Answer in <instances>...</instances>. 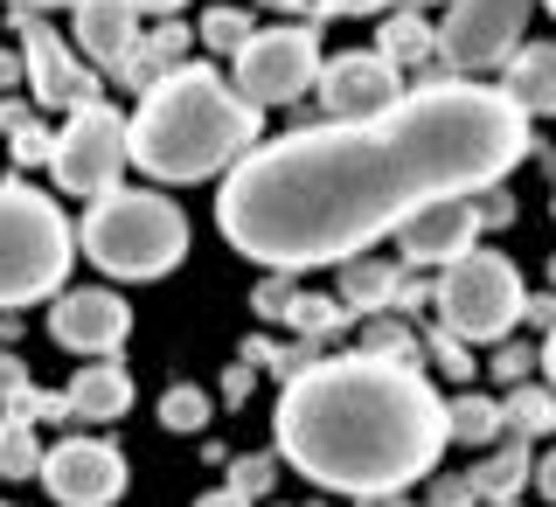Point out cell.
I'll return each instance as SVG.
<instances>
[{
  "instance_id": "6da1fadb",
  "label": "cell",
  "mask_w": 556,
  "mask_h": 507,
  "mask_svg": "<svg viewBox=\"0 0 556 507\" xmlns=\"http://www.w3.org/2000/svg\"><path fill=\"white\" fill-rule=\"evenodd\" d=\"M529 118L494 84H425L376 118L257 139L223 174L216 230L265 271L369 251L431 195H480L529 161Z\"/></svg>"
},
{
  "instance_id": "7a4b0ae2",
  "label": "cell",
  "mask_w": 556,
  "mask_h": 507,
  "mask_svg": "<svg viewBox=\"0 0 556 507\" xmlns=\"http://www.w3.org/2000/svg\"><path fill=\"white\" fill-rule=\"evenodd\" d=\"M445 439V396L410 362H306L278 396V459L327 494H404L439 466Z\"/></svg>"
},
{
  "instance_id": "3957f363",
  "label": "cell",
  "mask_w": 556,
  "mask_h": 507,
  "mask_svg": "<svg viewBox=\"0 0 556 507\" xmlns=\"http://www.w3.org/2000/svg\"><path fill=\"white\" fill-rule=\"evenodd\" d=\"M257 104L230 91V77L208 63H174L161 84H147L139 112L126 118V153L153 181H208L230 174L257 147Z\"/></svg>"
},
{
  "instance_id": "277c9868",
  "label": "cell",
  "mask_w": 556,
  "mask_h": 507,
  "mask_svg": "<svg viewBox=\"0 0 556 507\" xmlns=\"http://www.w3.org/2000/svg\"><path fill=\"white\" fill-rule=\"evenodd\" d=\"M84 257L112 278H167L188 257V216L161 188H112L84 216Z\"/></svg>"
},
{
  "instance_id": "5b68a950",
  "label": "cell",
  "mask_w": 556,
  "mask_h": 507,
  "mask_svg": "<svg viewBox=\"0 0 556 507\" xmlns=\"http://www.w3.org/2000/svg\"><path fill=\"white\" fill-rule=\"evenodd\" d=\"M77 237L63 208L28 181H0V306H35L63 292Z\"/></svg>"
},
{
  "instance_id": "8992f818",
  "label": "cell",
  "mask_w": 556,
  "mask_h": 507,
  "mask_svg": "<svg viewBox=\"0 0 556 507\" xmlns=\"http://www.w3.org/2000/svg\"><path fill=\"white\" fill-rule=\"evenodd\" d=\"M431 306H439L445 334H459L466 347L473 341H508L521 306H529V286H521L515 257L501 251H459L452 265H439V286H431Z\"/></svg>"
},
{
  "instance_id": "52a82bcc",
  "label": "cell",
  "mask_w": 556,
  "mask_h": 507,
  "mask_svg": "<svg viewBox=\"0 0 556 507\" xmlns=\"http://www.w3.org/2000/svg\"><path fill=\"white\" fill-rule=\"evenodd\" d=\"M320 77V35L313 28H251L237 42V69H230V91L257 112L271 104H292L313 91Z\"/></svg>"
},
{
  "instance_id": "ba28073f",
  "label": "cell",
  "mask_w": 556,
  "mask_h": 507,
  "mask_svg": "<svg viewBox=\"0 0 556 507\" xmlns=\"http://www.w3.org/2000/svg\"><path fill=\"white\" fill-rule=\"evenodd\" d=\"M126 118L112 112V104L84 98L70 104V126L56 132V147H49V167H56V188L63 195H112L118 174H126Z\"/></svg>"
},
{
  "instance_id": "9c48e42d",
  "label": "cell",
  "mask_w": 556,
  "mask_h": 507,
  "mask_svg": "<svg viewBox=\"0 0 556 507\" xmlns=\"http://www.w3.org/2000/svg\"><path fill=\"white\" fill-rule=\"evenodd\" d=\"M529 8L535 0H452V14L439 22V63L445 69H501L515 56L521 28H529Z\"/></svg>"
},
{
  "instance_id": "30bf717a",
  "label": "cell",
  "mask_w": 556,
  "mask_h": 507,
  "mask_svg": "<svg viewBox=\"0 0 556 507\" xmlns=\"http://www.w3.org/2000/svg\"><path fill=\"white\" fill-rule=\"evenodd\" d=\"M63 507H112L126 494V452L104 439H63L56 452H42V473H35Z\"/></svg>"
},
{
  "instance_id": "8fae6325",
  "label": "cell",
  "mask_w": 556,
  "mask_h": 507,
  "mask_svg": "<svg viewBox=\"0 0 556 507\" xmlns=\"http://www.w3.org/2000/svg\"><path fill=\"white\" fill-rule=\"evenodd\" d=\"M390 237H396V251H404V265H452L459 251L480 243V208H473V195H431V202H417Z\"/></svg>"
},
{
  "instance_id": "7c38bea8",
  "label": "cell",
  "mask_w": 556,
  "mask_h": 507,
  "mask_svg": "<svg viewBox=\"0 0 556 507\" xmlns=\"http://www.w3.org/2000/svg\"><path fill=\"white\" fill-rule=\"evenodd\" d=\"M313 91L327 98L334 118H376V112H390V104L404 98V77H396V63L382 56V49H348V56L320 63Z\"/></svg>"
},
{
  "instance_id": "4fadbf2b",
  "label": "cell",
  "mask_w": 556,
  "mask_h": 507,
  "mask_svg": "<svg viewBox=\"0 0 556 507\" xmlns=\"http://www.w3.org/2000/svg\"><path fill=\"white\" fill-rule=\"evenodd\" d=\"M49 334H56L70 355H112L118 341L132 334V306L118 300V292H63L56 306H49Z\"/></svg>"
},
{
  "instance_id": "5bb4252c",
  "label": "cell",
  "mask_w": 556,
  "mask_h": 507,
  "mask_svg": "<svg viewBox=\"0 0 556 507\" xmlns=\"http://www.w3.org/2000/svg\"><path fill=\"white\" fill-rule=\"evenodd\" d=\"M22 69L42 104H84L91 98V69H84L49 28H22Z\"/></svg>"
},
{
  "instance_id": "9a60e30c",
  "label": "cell",
  "mask_w": 556,
  "mask_h": 507,
  "mask_svg": "<svg viewBox=\"0 0 556 507\" xmlns=\"http://www.w3.org/2000/svg\"><path fill=\"white\" fill-rule=\"evenodd\" d=\"M63 410L70 417H84V424H112V417H126L132 410V376H126V362H84L77 376H70V390H63Z\"/></svg>"
},
{
  "instance_id": "2e32d148",
  "label": "cell",
  "mask_w": 556,
  "mask_h": 507,
  "mask_svg": "<svg viewBox=\"0 0 556 507\" xmlns=\"http://www.w3.org/2000/svg\"><path fill=\"white\" fill-rule=\"evenodd\" d=\"M501 69H508V77H501V98H508L521 118H549L556 112V42L515 49Z\"/></svg>"
},
{
  "instance_id": "e0dca14e",
  "label": "cell",
  "mask_w": 556,
  "mask_h": 507,
  "mask_svg": "<svg viewBox=\"0 0 556 507\" xmlns=\"http://www.w3.org/2000/svg\"><path fill=\"white\" fill-rule=\"evenodd\" d=\"M70 14H77V49H84L91 63H112V69H118V56L139 42L132 0H77Z\"/></svg>"
},
{
  "instance_id": "ac0fdd59",
  "label": "cell",
  "mask_w": 556,
  "mask_h": 507,
  "mask_svg": "<svg viewBox=\"0 0 556 507\" xmlns=\"http://www.w3.org/2000/svg\"><path fill=\"white\" fill-rule=\"evenodd\" d=\"M410 286H404V265L390 257H341V306L348 313H376V306H404Z\"/></svg>"
},
{
  "instance_id": "d6986e66",
  "label": "cell",
  "mask_w": 556,
  "mask_h": 507,
  "mask_svg": "<svg viewBox=\"0 0 556 507\" xmlns=\"http://www.w3.org/2000/svg\"><path fill=\"white\" fill-rule=\"evenodd\" d=\"M501 424H508L515 439H543V431H556V390L549 382H508Z\"/></svg>"
},
{
  "instance_id": "ffe728a7",
  "label": "cell",
  "mask_w": 556,
  "mask_h": 507,
  "mask_svg": "<svg viewBox=\"0 0 556 507\" xmlns=\"http://www.w3.org/2000/svg\"><path fill=\"white\" fill-rule=\"evenodd\" d=\"M445 431L459 445H494L501 439V404H494V396H452V404H445Z\"/></svg>"
},
{
  "instance_id": "44dd1931",
  "label": "cell",
  "mask_w": 556,
  "mask_h": 507,
  "mask_svg": "<svg viewBox=\"0 0 556 507\" xmlns=\"http://www.w3.org/2000/svg\"><path fill=\"white\" fill-rule=\"evenodd\" d=\"M42 473V445H35V424L28 417H0V480H35Z\"/></svg>"
},
{
  "instance_id": "7402d4cb",
  "label": "cell",
  "mask_w": 556,
  "mask_h": 507,
  "mask_svg": "<svg viewBox=\"0 0 556 507\" xmlns=\"http://www.w3.org/2000/svg\"><path fill=\"white\" fill-rule=\"evenodd\" d=\"M521 480H529V439H515L508 452H494V459L473 473V494H486V500H508V494H521Z\"/></svg>"
},
{
  "instance_id": "603a6c76",
  "label": "cell",
  "mask_w": 556,
  "mask_h": 507,
  "mask_svg": "<svg viewBox=\"0 0 556 507\" xmlns=\"http://www.w3.org/2000/svg\"><path fill=\"white\" fill-rule=\"evenodd\" d=\"M431 42H439V28L417 22L410 8L382 22V56H390V63H417V56H431Z\"/></svg>"
},
{
  "instance_id": "cb8c5ba5",
  "label": "cell",
  "mask_w": 556,
  "mask_h": 507,
  "mask_svg": "<svg viewBox=\"0 0 556 507\" xmlns=\"http://www.w3.org/2000/svg\"><path fill=\"white\" fill-rule=\"evenodd\" d=\"M161 424L167 431H202L208 424V396L195 390V382H174V390L161 396Z\"/></svg>"
},
{
  "instance_id": "d4e9b609",
  "label": "cell",
  "mask_w": 556,
  "mask_h": 507,
  "mask_svg": "<svg viewBox=\"0 0 556 507\" xmlns=\"http://www.w3.org/2000/svg\"><path fill=\"white\" fill-rule=\"evenodd\" d=\"M362 355H382V362H410L417 369V355H425V347H417V334L404 320H376L369 327V341H362Z\"/></svg>"
},
{
  "instance_id": "484cf974",
  "label": "cell",
  "mask_w": 556,
  "mask_h": 507,
  "mask_svg": "<svg viewBox=\"0 0 556 507\" xmlns=\"http://www.w3.org/2000/svg\"><path fill=\"white\" fill-rule=\"evenodd\" d=\"M243 35H251V14H237V8H216V14L202 22V42H208V49H230V56H237Z\"/></svg>"
},
{
  "instance_id": "4316f807",
  "label": "cell",
  "mask_w": 556,
  "mask_h": 507,
  "mask_svg": "<svg viewBox=\"0 0 556 507\" xmlns=\"http://www.w3.org/2000/svg\"><path fill=\"white\" fill-rule=\"evenodd\" d=\"M286 313L306 327V334H327V327H341V320H348V306H341V300H300V292H292V306H286Z\"/></svg>"
},
{
  "instance_id": "83f0119b",
  "label": "cell",
  "mask_w": 556,
  "mask_h": 507,
  "mask_svg": "<svg viewBox=\"0 0 556 507\" xmlns=\"http://www.w3.org/2000/svg\"><path fill=\"white\" fill-rule=\"evenodd\" d=\"M237 494L243 500H257V494H265V486H271V459H265V452H251V459H237Z\"/></svg>"
},
{
  "instance_id": "f1b7e54d",
  "label": "cell",
  "mask_w": 556,
  "mask_h": 507,
  "mask_svg": "<svg viewBox=\"0 0 556 507\" xmlns=\"http://www.w3.org/2000/svg\"><path fill=\"white\" fill-rule=\"evenodd\" d=\"M431 355H439V369H452V376H473V369H480V362L466 355L459 334H439V341H431Z\"/></svg>"
},
{
  "instance_id": "f546056e",
  "label": "cell",
  "mask_w": 556,
  "mask_h": 507,
  "mask_svg": "<svg viewBox=\"0 0 556 507\" xmlns=\"http://www.w3.org/2000/svg\"><path fill=\"white\" fill-rule=\"evenodd\" d=\"M480 195H486V202H473V208H480V230H501V223H515V202L501 195V181L480 188Z\"/></svg>"
},
{
  "instance_id": "4dcf8cb0",
  "label": "cell",
  "mask_w": 556,
  "mask_h": 507,
  "mask_svg": "<svg viewBox=\"0 0 556 507\" xmlns=\"http://www.w3.org/2000/svg\"><path fill=\"white\" fill-rule=\"evenodd\" d=\"M529 362H535V355H529V347H501V355H494V362H486V369H494L501 382H521V376H529Z\"/></svg>"
},
{
  "instance_id": "1f68e13d",
  "label": "cell",
  "mask_w": 556,
  "mask_h": 507,
  "mask_svg": "<svg viewBox=\"0 0 556 507\" xmlns=\"http://www.w3.org/2000/svg\"><path fill=\"white\" fill-rule=\"evenodd\" d=\"M286 278H292V271H278L271 286L257 292V313H286V306H292V286H286Z\"/></svg>"
},
{
  "instance_id": "d6a6232c",
  "label": "cell",
  "mask_w": 556,
  "mask_h": 507,
  "mask_svg": "<svg viewBox=\"0 0 556 507\" xmlns=\"http://www.w3.org/2000/svg\"><path fill=\"white\" fill-rule=\"evenodd\" d=\"M327 14H382V8H396V0H320Z\"/></svg>"
},
{
  "instance_id": "836d02e7",
  "label": "cell",
  "mask_w": 556,
  "mask_h": 507,
  "mask_svg": "<svg viewBox=\"0 0 556 507\" xmlns=\"http://www.w3.org/2000/svg\"><path fill=\"white\" fill-rule=\"evenodd\" d=\"M529 480L543 486V500L556 507V452H549V459H535V466H529Z\"/></svg>"
},
{
  "instance_id": "e575fe53",
  "label": "cell",
  "mask_w": 556,
  "mask_h": 507,
  "mask_svg": "<svg viewBox=\"0 0 556 507\" xmlns=\"http://www.w3.org/2000/svg\"><path fill=\"white\" fill-rule=\"evenodd\" d=\"M521 320H543V327H556V292H543V300H529V306H521Z\"/></svg>"
},
{
  "instance_id": "d590c367",
  "label": "cell",
  "mask_w": 556,
  "mask_h": 507,
  "mask_svg": "<svg viewBox=\"0 0 556 507\" xmlns=\"http://www.w3.org/2000/svg\"><path fill=\"white\" fill-rule=\"evenodd\" d=\"M22 77H28V69H22V56H8V49H0V91H14Z\"/></svg>"
},
{
  "instance_id": "8d00e7d4",
  "label": "cell",
  "mask_w": 556,
  "mask_h": 507,
  "mask_svg": "<svg viewBox=\"0 0 556 507\" xmlns=\"http://www.w3.org/2000/svg\"><path fill=\"white\" fill-rule=\"evenodd\" d=\"M22 382H28V376H22V362H8V355H0V396H14Z\"/></svg>"
},
{
  "instance_id": "74e56055",
  "label": "cell",
  "mask_w": 556,
  "mask_h": 507,
  "mask_svg": "<svg viewBox=\"0 0 556 507\" xmlns=\"http://www.w3.org/2000/svg\"><path fill=\"white\" fill-rule=\"evenodd\" d=\"M195 507H251V500H243V494H237V486H216V494H202Z\"/></svg>"
},
{
  "instance_id": "f35d334b",
  "label": "cell",
  "mask_w": 556,
  "mask_h": 507,
  "mask_svg": "<svg viewBox=\"0 0 556 507\" xmlns=\"http://www.w3.org/2000/svg\"><path fill=\"white\" fill-rule=\"evenodd\" d=\"M188 0H132V14H181Z\"/></svg>"
},
{
  "instance_id": "ab89813d",
  "label": "cell",
  "mask_w": 556,
  "mask_h": 507,
  "mask_svg": "<svg viewBox=\"0 0 556 507\" xmlns=\"http://www.w3.org/2000/svg\"><path fill=\"white\" fill-rule=\"evenodd\" d=\"M535 362H543V376H549V390H556V327H549V341H543V355H535Z\"/></svg>"
},
{
  "instance_id": "60d3db41",
  "label": "cell",
  "mask_w": 556,
  "mask_h": 507,
  "mask_svg": "<svg viewBox=\"0 0 556 507\" xmlns=\"http://www.w3.org/2000/svg\"><path fill=\"white\" fill-rule=\"evenodd\" d=\"M362 507H410V500H404V494H369Z\"/></svg>"
},
{
  "instance_id": "b9f144b4",
  "label": "cell",
  "mask_w": 556,
  "mask_h": 507,
  "mask_svg": "<svg viewBox=\"0 0 556 507\" xmlns=\"http://www.w3.org/2000/svg\"><path fill=\"white\" fill-rule=\"evenodd\" d=\"M28 8H42V14H56V8H77V0H28Z\"/></svg>"
},
{
  "instance_id": "7bdbcfd3",
  "label": "cell",
  "mask_w": 556,
  "mask_h": 507,
  "mask_svg": "<svg viewBox=\"0 0 556 507\" xmlns=\"http://www.w3.org/2000/svg\"><path fill=\"white\" fill-rule=\"evenodd\" d=\"M549 286H556V257H549Z\"/></svg>"
},
{
  "instance_id": "ee69618b",
  "label": "cell",
  "mask_w": 556,
  "mask_h": 507,
  "mask_svg": "<svg viewBox=\"0 0 556 507\" xmlns=\"http://www.w3.org/2000/svg\"><path fill=\"white\" fill-rule=\"evenodd\" d=\"M543 8H549V14H556V0H543Z\"/></svg>"
}]
</instances>
